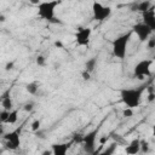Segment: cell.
Returning a JSON list of instances; mask_svg holds the SVG:
<instances>
[{
    "label": "cell",
    "mask_w": 155,
    "mask_h": 155,
    "mask_svg": "<svg viewBox=\"0 0 155 155\" xmlns=\"http://www.w3.org/2000/svg\"><path fill=\"white\" fill-rule=\"evenodd\" d=\"M0 21H1V22H4V21H5V17H4V16H2V15H1V16H0Z\"/></svg>",
    "instance_id": "cell-32"
},
{
    "label": "cell",
    "mask_w": 155,
    "mask_h": 155,
    "mask_svg": "<svg viewBox=\"0 0 155 155\" xmlns=\"http://www.w3.org/2000/svg\"><path fill=\"white\" fill-rule=\"evenodd\" d=\"M147 46H148L149 50L155 48V36H150V38L147 40Z\"/></svg>",
    "instance_id": "cell-23"
},
{
    "label": "cell",
    "mask_w": 155,
    "mask_h": 155,
    "mask_svg": "<svg viewBox=\"0 0 155 155\" xmlns=\"http://www.w3.org/2000/svg\"><path fill=\"white\" fill-rule=\"evenodd\" d=\"M70 148V143H53L51 145V150L53 155H67Z\"/></svg>",
    "instance_id": "cell-12"
},
{
    "label": "cell",
    "mask_w": 155,
    "mask_h": 155,
    "mask_svg": "<svg viewBox=\"0 0 155 155\" xmlns=\"http://www.w3.org/2000/svg\"><path fill=\"white\" fill-rule=\"evenodd\" d=\"M131 39V31L125 33L117 38H115L111 42V51L113 54L119 58V59H124L126 57L127 53V47H128V42Z\"/></svg>",
    "instance_id": "cell-2"
},
{
    "label": "cell",
    "mask_w": 155,
    "mask_h": 155,
    "mask_svg": "<svg viewBox=\"0 0 155 155\" xmlns=\"http://www.w3.org/2000/svg\"><path fill=\"white\" fill-rule=\"evenodd\" d=\"M25 90L29 94H36L38 90H39V85L36 82H29L25 85Z\"/></svg>",
    "instance_id": "cell-17"
},
{
    "label": "cell",
    "mask_w": 155,
    "mask_h": 155,
    "mask_svg": "<svg viewBox=\"0 0 155 155\" xmlns=\"http://www.w3.org/2000/svg\"><path fill=\"white\" fill-rule=\"evenodd\" d=\"M35 61H36V64H38L39 67H44V65L46 64V58H45L42 54H39Z\"/></svg>",
    "instance_id": "cell-22"
},
{
    "label": "cell",
    "mask_w": 155,
    "mask_h": 155,
    "mask_svg": "<svg viewBox=\"0 0 155 155\" xmlns=\"http://www.w3.org/2000/svg\"><path fill=\"white\" fill-rule=\"evenodd\" d=\"M150 6H151L150 1H142V2H138V4H137L136 8H137V11H139L140 13H143V12L150 10Z\"/></svg>",
    "instance_id": "cell-16"
},
{
    "label": "cell",
    "mask_w": 155,
    "mask_h": 155,
    "mask_svg": "<svg viewBox=\"0 0 155 155\" xmlns=\"http://www.w3.org/2000/svg\"><path fill=\"white\" fill-rule=\"evenodd\" d=\"M54 46L56 47H58V48H63L64 46H63V44L61 42V41H54Z\"/></svg>",
    "instance_id": "cell-29"
},
{
    "label": "cell",
    "mask_w": 155,
    "mask_h": 155,
    "mask_svg": "<svg viewBox=\"0 0 155 155\" xmlns=\"http://www.w3.org/2000/svg\"><path fill=\"white\" fill-rule=\"evenodd\" d=\"M139 151H140V139H138V138L132 139L125 147V153L127 155H137Z\"/></svg>",
    "instance_id": "cell-11"
},
{
    "label": "cell",
    "mask_w": 155,
    "mask_h": 155,
    "mask_svg": "<svg viewBox=\"0 0 155 155\" xmlns=\"http://www.w3.org/2000/svg\"><path fill=\"white\" fill-rule=\"evenodd\" d=\"M92 13H93V18L98 22L105 21L110 15H111V8L109 6H104L101 2L94 1L92 4Z\"/></svg>",
    "instance_id": "cell-6"
},
{
    "label": "cell",
    "mask_w": 155,
    "mask_h": 155,
    "mask_svg": "<svg viewBox=\"0 0 155 155\" xmlns=\"http://www.w3.org/2000/svg\"><path fill=\"white\" fill-rule=\"evenodd\" d=\"M8 115H10V111H7V110H1V111H0V121H1L2 124H6V121H7V119H8Z\"/></svg>",
    "instance_id": "cell-20"
},
{
    "label": "cell",
    "mask_w": 155,
    "mask_h": 155,
    "mask_svg": "<svg viewBox=\"0 0 155 155\" xmlns=\"http://www.w3.org/2000/svg\"><path fill=\"white\" fill-rule=\"evenodd\" d=\"M147 101H148V102H154V101H155V91H154V92H148Z\"/></svg>",
    "instance_id": "cell-26"
},
{
    "label": "cell",
    "mask_w": 155,
    "mask_h": 155,
    "mask_svg": "<svg viewBox=\"0 0 155 155\" xmlns=\"http://www.w3.org/2000/svg\"><path fill=\"white\" fill-rule=\"evenodd\" d=\"M13 65H15L13 62H8V63L5 65V69H6V70H11V69H13Z\"/></svg>",
    "instance_id": "cell-28"
},
{
    "label": "cell",
    "mask_w": 155,
    "mask_h": 155,
    "mask_svg": "<svg viewBox=\"0 0 155 155\" xmlns=\"http://www.w3.org/2000/svg\"><path fill=\"white\" fill-rule=\"evenodd\" d=\"M132 30H133V33L137 35V38H138L139 41H145V40H148V39L151 36V33H153L151 29H150L148 25H145L143 22L134 24V25L132 27Z\"/></svg>",
    "instance_id": "cell-9"
},
{
    "label": "cell",
    "mask_w": 155,
    "mask_h": 155,
    "mask_svg": "<svg viewBox=\"0 0 155 155\" xmlns=\"http://www.w3.org/2000/svg\"><path fill=\"white\" fill-rule=\"evenodd\" d=\"M151 64H153V61L151 59H142L140 62H138L134 68H133V75L142 80L144 79L145 76H150L151 71H150V68H151Z\"/></svg>",
    "instance_id": "cell-5"
},
{
    "label": "cell",
    "mask_w": 155,
    "mask_h": 155,
    "mask_svg": "<svg viewBox=\"0 0 155 155\" xmlns=\"http://www.w3.org/2000/svg\"><path fill=\"white\" fill-rule=\"evenodd\" d=\"M1 107H2V110H7V111L13 110V102H12L10 96L4 94L1 97Z\"/></svg>",
    "instance_id": "cell-13"
},
{
    "label": "cell",
    "mask_w": 155,
    "mask_h": 155,
    "mask_svg": "<svg viewBox=\"0 0 155 155\" xmlns=\"http://www.w3.org/2000/svg\"><path fill=\"white\" fill-rule=\"evenodd\" d=\"M132 115H133V109L126 107V108L122 110V116H124V117H130V116H132Z\"/></svg>",
    "instance_id": "cell-24"
},
{
    "label": "cell",
    "mask_w": 155,
    "mask_h": 155,
    "mask_svg": "<svg viewBox=\"0 0 155 155\" xmlns=\"http://www.w3.org/2000/svg\"><path fill=\"white\" fill-rule=\"evenodd\" d=\"M142 19H143V23L151 29V31H155V11L154 10L150 8L148 11L143 12Z\"/></svg>",
    "instance_id": "cell-10"
},
{
    "label": "cell",
    "mask_w": 155,
    "mask_h": 155,
    "mask_svg": "<svg viewBox=\"0 0 155 155\" xmlns=\"http://www.w3.org/2000/svg\"><path fill=\"white\" fill-rule=\"evenodd\" d=\"M140 151L144 154H147L149 151V142L148 140H145V139L140 140Z\"/></svg>",
    "instance_id": "cell-19"
},
{
    "label": "cell",
    "mask_w": 155,
    "mask_h": 155,
    "mask_svg": "<svg viewBox=\"0 0 155 155\" xmlns=\"http://www.w3.org/2000/svg\"><path fill=\"white\" fill-rule=\"evenodd\" d=\"M96 67H97V57H92L85 63V70H87L88 73H92L96 69Z\"/></svg>",
    "instance_id": "cell-14"
},
{
    "label": "cell",
    "mask_w": 155,
    "mask_h": 155,
    "mask_svg": "<svg viewBox=\"0 0 155 155\" xmlns=\"http://www.w3.org/2000/svg\"><path fill=\"white\" fill-rule=\"evenodd\" d=\"M86 155H87V154H86Z\"/></svg>",
    "instance_id": "cell-33"
},
{
    "label": "cell",
    "mask_w": 155,
    "mask_h": 155,
    "mask_svg": "<svg viewBox=\"0 0 155 155\" xmlns=\"http://www.w3.org/2000/svg\"><path fill=\"white\" fill-rule=\"evenodd\" d=\"M17 120H18V111L17 110H12V111H10V115H8V119H7L6 124L13 125V124L17 122Z\"/></svg>",
    "instance_id": "cell-18"
},
{
    "label": "cell",
    "mask_w": 155,
    "mask_h": 155,
    "mask_svg": "<svg viewBox=\"0 0 155 155\" xmlns=\"http://www.w3.org/2000/svg\"><path fill=\"white\" fill-rule=\"evenodd\" d=\"M116 147H117V143H111L110 145H108L105 149H103L102 151L99 150V153H98V155H113L114 153H115V150H116Z\"/></svg>",
    "instance_id": "cell-15"
},
{
    "label": "cell",
    "mask_w": 155,
    "mask_h": 155,
    "mask_svg": "<svg viewBox=\"0 0 155 155\" xmlns=\"http://www.w3.org/2000/svg\"><path fill=\"white\" fill-rule=\"evenodd\" d=\"M4 140H5V145L7 149L10 150H17L19 148L21 144V138H19V131H11L6 134H4Z\"/></svg>",
    "instance_id": "cell-8"
},
{
    "label": "cell",
    "mask_w": 155,
    "mask_h": 155,
    "mask_svg": "<svg viewBox=\"0 0 155 155\" xmlns=\"http://www.w3.org/2000/svg\"><path fill=\"white\" fill-rule=\"evenodd\" d=\"M41 155H53V154H52V150H44Z\"/></svg>",
    "instance_id": "cell-30"
},
{
    "label": "cell",
    "mask_w": 155,
    "mask_h": 155,
    "mask_svg": "<svg viewBox=\"0 0 155 155\" xmlns=\"http://www.w3.org/2000/svg\"><path fill=\"white\" fill-rule=\"evenodd\" d=\"M98 133H99V128L97 127V128L92 130L91 132L86 133V134L82 137V142H81L82 149H84V151H85L87 155H91V154H93V153L97 150V149H96V139H97Z\"/></svg>",
    "instance_id": "cell-4"
},
{
    "label": "cell",
    "mask_w": 155,
    "mask_h": 155,
    "mask_svg": "<svg viewBox=\"0 0 155 155\" xmlns=\"http://www.w3.org/2000/svg\"><path fill=\"white\" fill-rule=\"evenodd\" d=\"M92 29L88 27H81L75 33V41L79 46H88L91 40Z\"/></svg>",
    "instance_id": "cell-7"
},
{
    "label": "cell",
    "mask_w": 155,
    "mask_h": 155,
    "mask_svg": "<svg viewBox=\"0 0 155 155\" xmlns=\"http://www.w3.org/2000/svg\"><path fill=\"white\" fill-rule=\"evenodd\" d=\"M147 88H148L147 84H143V85H139V86L132 87V88H122L120 91L121 101L124 102V104L127 108L133 109V108H136V107H138L140 104L143 92Z\"/></svg>",
    "instance_id": "cell-1"
},
{
    "label": "cell",
    "mask_w": 155,
    "mask_h": 155,
    "mask_svg": "<svg viewBox=\"0 0 155 155\" xmlns=\"http://www.w3.org/2000/svg\"><path fill=\"white\" fill-rule=\"evenodd\" d=\"M40 126H41V121H40V120H34V121L31 122V125H30V128H31V131L36 132V131H39Z\"/></svg>",
    "instance_id": "cell-21"
},
{
    "label": "cell",
    "mask_w": 155,
    "mask_h": 155,
    "mask_svg": "<svg viewBox=\"0 0 155 155\" xmlns=\"http://www.w3.org/2000/svg\"><path fill=\"white\" fill-rule=\"evenodd\" d=\"M153 136L155 137V124L153 125Z\"/></svg>",
    "instance_id": "cell-31"
},
{
    "label": "cell",
    "mask_w": 155,
    "mask_h": 155,
    "mask_svg": "<svg viewBox=\"0 0 155 155\" xmlns=\"http://www.w3.org/2000/svg\"><path fill=\"white\" fill-rule=\"evenodd\" d=\"M81 76H82V79H84L85 81H87V80L91 79V73H88L87 70H84V71L81 73Z\"/></svg>",
    "instance_id": "cell-25"
},
{
    "label": "cell",
    "mask_w": 155,
    "mask_h": 155,
    "mask_svg": "<svg viewBox=\"0 0 155 155\" xmlns=\"http://www.w3.org/2000/svg\"><path fill=\"white\" fill-rule=\"evenodd\" d=\"M33 108H34V104H33V103H27V104L24 105V110H25V111H31Z\"/></svg>",
    "instance_id": "cell-27"
},
{
    "label": "cell",
    "mask_w": 155,
    "mask_h": 155,
    "mask_svg": "<svg viewBox=\"0 0 155 155\" xmlns=\"http://www.w3.org/2000/svg\"><path fill=\"white\" fill-rule=\"evenodd\" d=\"M59 4V1H42L38 4V16L44 21L53 22L56 7Z\"/></svg>",
    "instance_id": "cell-3"
}]
</instances>
